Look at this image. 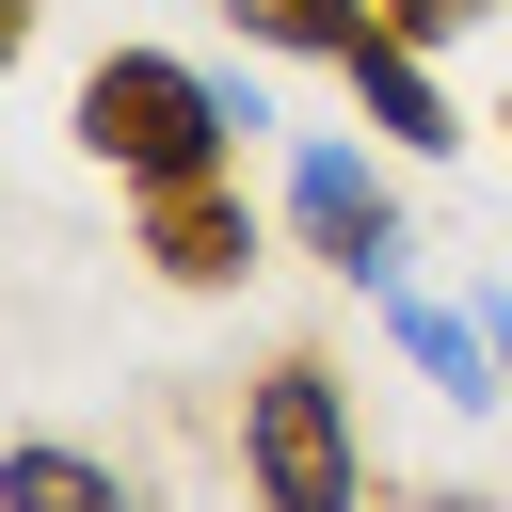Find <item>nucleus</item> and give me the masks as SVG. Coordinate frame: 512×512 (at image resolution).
Returning a JSON list of instances; mask_svg holds the SVG:
<instances>
[{"mask_svg":"<svg viewBox=\"0 0 512 512\" xmlns=\"http://www.w3.org/2000/svg\"><path fill=\"white\" fill-rule=\"evenodd\" d=\"M128 256L208 304V288H256V272H272V224H256L240 176H176V192H128Z\"/></svg>","mask_w":512,"mask_h":512,"instance_id":"7ed1b4c3","label":"nucleus"},{"mask_svg":"<svg viewBox=\"0 0 512 512\" xmlns=\"http://www.w3.org/2000/svg\"><path fill=\"white\" fill-rule=\"evenodd\" d=\"M224 16H240V48H288V64H352L384 32V0H224Z\"/></svg>","mask_w":512,"mask_h":512,"instance_id":"6e6552de","label":"nucleus"},{"mask_svg":"<svg viewBox=\"0 0 512 512\" xmlns=\"http://www.w3.org/2000/svg\"><path fill=\"white\" fill-rule=\"evenodd\" d=\"M480 16H496V0H384V32H400V48H448V32H480Z\"/></svg>","mask_w":512,"mask_h":512,"instance_id":"1a4fd4ad","label":"nucleus"},{"mask_svg":"<svg viewBox=\"0 0 512 512\" xmlns=\"http://www.w3.org/2000/svg\"><path fill=\"white\" fill-rule=\"evenodd\" d=\"M496 144H512V96H496Z\"/></svg>","mask_w":512,"mask_h":512,"instance_id":"f8f14e48","label":"nucleus"},{"mask_svg":"<svg viewBox=\"0 0 512 512\" xmlns=\"http://www.w3.org/2000/svg\"><path fill=\"white\" fill-rule=\"evenodd\" d=\"M288 240H304L336 288H400V176L352 160V144H304V160H288Z\"/></svg>","mask_w":512,"mask_h":512,"instance_id":"20e7f679","label":"nucleus"},{"mask_svg":"<svg viewBox=\"0 0 512 512\" xmlns=\"http://www.w3.org/2000/svg\"><path fill=\"white\" fill-rule=\"evenodd\" d=\"M0 512H144L96 448H64V432H16L0 448Z\"/></svg>","mask_w":512,"mask_h":512,"instance_id":"0eeeda50","label":"nucleus"},{"mask_svg":"<svg viewBox=\"0 0 512 512\" xmlns=\"http://www.w3.org/2000/svg\"><path fill=\"white\" fill-rule=\"evenodd\" d=\"M480 336H496V384H512V288H480Z\"/></svg>","mask_w":512,"mask_h":512,"instance_id":"9d476101","label":"nucleus"},{"mask_svg":"<svg viewBox=\"0 0 512 512\" xmlns=\"http://www.w3.org/2000/svg\"><path fill=\"white\" fill-rule=\"evenodd\" d=\"M368 304H384V336H400V368H416L432 400H512V384H496L480 304H416V288H368Z\"/></svg>","mask_w":512,"mask_h":512,"instance_id":"423d86ee","label":"nucleus"},{"mask_svg":"<svg viewBox=\"0 0 512 512\" xmlns=\"http://www.w3.org/2000/svg\"><path fill=\"white\" fill-rule=\"evenodd\" d=\"M416 512H496V496H464V480H432V496H416Z\"/></svg>","mask_w":512,"mask_h":512,"instance_id":"9b49d317","label":"nucleus"},{"mask_svg":"<svg viewBox=\"0 0 512 512\" xmlns=\"http://www.w3.org/2000/svg\"><path fill=\"white\" fill-rule=\"evenodd\" d=\"M240 496L256 512H368V432H352L336 352H272L240 384Z\"/></svg>","mask_w":512,"mask_h":512,"instance_id":"f03ea898","label":"nucleus"},{"mask_svg":"<svg viewBox=\"0 0 512 512\" xmlns=\"http://www.w3.org/2000/svg\"><path fill=\"white\" fill-rule=\"evenodd\" d=\"M240 128H272V112H256V96H224L192 48H96V64H80V160H112L128 192L240 176Z\"/></svg>","mask_w":512,"mask_h":512,"instance_id":"f257e3e1","label":"nucleus"},{"mask_svg":"<svg viewBox=\"0 0 512 512\" xmlns=\"http://www.w3.org/2000/svg\"><path fill=\"white\" fill-rule=\"evenodd\" d=\"M336 80H352V112H368V128L400 144V160H448V144H464V112H448V80H432V48H400V32H368V48L336 64Z\"/></svg>","mask_w":512,"mask_h":512,"instance_id":"39448f33","label":"nucleus"}]
</instances>
